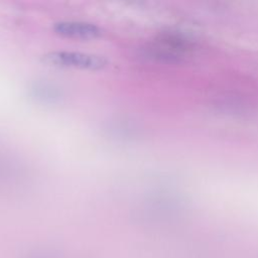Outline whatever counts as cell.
I'll return each instance as SVG.
<instances>
[{
  "instance_id": "obj_1",
  "label": "cell",
  "mask_w": 258,
  "mask_h": 258,
  "mask_svg": "<svg viewBox=\"0 0 258 258\" xmlns=\"http://www.w3.org/2000/svg\"><path fill=\"white\" fill-rule=\"evenodd\" d=\"M43 63L61 69H75L86 71H101L108 64V60L98 54L80 51H50L42 55Z\"/></svg>"
},
{
  "instance_id": "obj_2",
  "label": "cell",
  "mask_w": 258,
  "mask_h": 258,
  "mask_svg": "<svg viewBox=\"0 0 258 258\" xmlns=\"http://www.w3.org/2000/svg\"><path fill=\"white\" fill-rule=\"evenodd\" d=\"M53 31L62 37L75 39H96L104 34L101 27L90 22L60 21L54 23Z\"/></svg>"
},
{
  "instance_id": "obj_3",
  "label": "cell",
  "mask_w": 258,
  "mask_h": 258,
  "mask_svg": "<svg viewBox=\"0 0 258 258\" xmlns=\"http://www.w3.org/2000/svg\"><path fill=\"white\" fill-rule=\"evenodd\" d=\"M22 258H59L53 253L46 251H33L24 255Z\"/></svg>"
}]
</instances>
